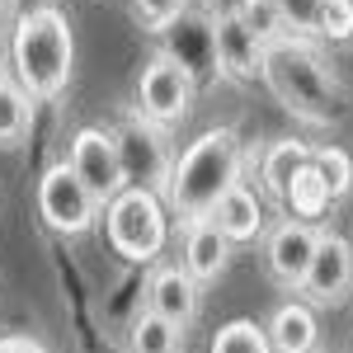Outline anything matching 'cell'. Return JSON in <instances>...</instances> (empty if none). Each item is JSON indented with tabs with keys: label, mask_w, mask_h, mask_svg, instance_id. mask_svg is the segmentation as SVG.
Wrapping results in <instances>:
<instances>
[{
	"label": "cell",
	"mask_w": 353,
	"mask_h": 353,
	"mask_svg": "<svg viewBox=\"0 0 353 353\" xmlns=\"http://www.w3.org/2000/svg\"><path fill=\"white\" fill-rule=\"evenodd\" d=\"M245 165H254V151L241 141L236 128H208V132H198L174 156L170 184L161 193L170 217H179V226L212 217L221 198L236 184H245Z\"/></svg>",
	"instance_id": "6da1fadb"
},
{
	"label": "cell",
	"mask_w": 353,
	"mask_h": 353,
	"mask_svg": "<svg viewBox=\"0 0 353 353\" xmlns=\"http://www.w3.org/2000/svg\"><path fill=\"white\" fill-rule=\"evenodd\" d=\"M76 38L57 5H33L14 19L10 33V76L28 90V99H57L71 85Z\"/></svg>",
	"instance_id": "7a4b0ae2"
},
{
	"label": "cell",
	"mask_w": 353,
	"mask_h": 353,
	"mask_svg": "<svg viewBox=\"0 0 353 353\" xmlns=\"http://www.w3.org/2000/svg\"><path fill=\"white\" fill-rule=\"evenodd\" d=\"M264 85H269V94L292 118L311 123V128L339 123L344 104H349L339 76L330 71V61L311 43H297V38L269 48V57H264Z\"/></svg>",
	"instance_id": "3957f363"
},
{
	"label": "cell",
	"mask_w": 353,
	"mask_h": 353,
	"mask_svg": "<svg viewBox=\"0 0 353 353\" xmlns=\"http://www.w3.org/2000/svg\"><path fill=\"white\" fill-rule=\"evenodd\" d=\"M104 236H109L113 254H123L128 264L161 259L165 241H170V208H165V198L151 189H123L104 208Z\"/></svg>",
	"instance_id": "277c9868"
},
{
	"label": "cell",
	"mask_w": 353,
	"mask_h": 353,
	"mask_svg": "<svg viewBox=\"0 0 353 353\" xmlns=\"http://www.w3.org/2000/svg\"><path fill=\"white\" fill-rule=\"evenodd\" d=\"M193 94H198V76H193V71L184 66V61H179V57L156 52L151 61H146V66H141V76H137L132 113L170 132V128H179V123L189 118Z\"/></svg>",
	"instance_id": "5b68a950"
},
{
	"label": "cell",
	"mask_w": 353,
	"mask_h": 353,
	"mask_svg": "<svg viewBox=\"0 0 353 353\" xmlns=\"http://www.w3.org/2000/svg\"><path fill=\"white\" fill-rule=\"evenodd\" d=\"M33 203H38V217L48 231L57 236H85L94 221L104 217V208L94 203V193L76 179V170L66 161H57L43 170L38 189H33Z\"/></svg>",
	"instance_id": "8992f818"
},
{
	"label": "cell",
	"mask_w": 353,
	"mask_h": 353,
	"mask_svg": "<svg viewBox=\"0 0 353 353\" xmlns=\"http://www.w3.org/2000/svg\"><path fill=\"white\" fill-rule=\"evenodd\" d=\"M113 132V146H118V161H123V179L128 189H151L165 193L170 184V170H174V151L165 141V128L146 123V118H123Z\"/></svg>",
	"instance_id": "52a82bcc"
},
{
	"label": "cell",
	"mask_w": 353,
	"mask_h": 353,
	"mask_svg": "<svg viewBox=\"0 0 353 353\" xmlns=\"http://www.w3.org/2000/svg\"><path fill=\"white\" fill-rule=\"evenodd\" d=\"M66 165L76 170V179H81L85 189L94 193L99 208H109L113 198L128 189L123 161H118V146H113L109 128H76L71 146H66Z\"/></svg>",
	"instance_id": "ba28073f"
},
{
	"label": "cell",
	"mask_w": 353,
	"mask_h": 353,
	"mask_svg": "<svg viewBox=\"0 0 353 353\" xmlns=\"http://www.w3.org/2000/svg\"><path fill=\"white\" fill-rule=\"evenodd\" d=\"M208 24H212V57H217L221 81H231V85L264 81V57H269V48L236 19V10H212Z\"/></svg>",
	"instance_id": "9c48e42d"
},
{
	"label": "cell",
	"mask_w": 353,
	"mask_h": 353,
	"mask_svg": "<svg viewBox=\"0 0 353 353\" xmlns=\"http://www.w3.org/2000/svg\"><path fill=\"white\" fill-rule=\"evenodd\" d=\"M321 245V226L301 217H283L264 241V269L283 292H301L306 269H311V254Z\"/></svg>",
	"instance_id": "30bf717a"
},
{
	"label": "cell",
	"mask_w": 353,
	"mask_h": 353,
	"mask_svg": "<svg viewBox=\"0 0 353 353\" xmlns=\"http://www.w3.org/2000/svg\"><path fill=\"white\" fill-rule=\"evenodd\" d=\"M349 292H353V241L339 231H321V245H316L306 283H301V297L311 306H339Z\"/></svg>",
	"instance_id": "8fae6325"
},
{
	"label": "cell",
	"mask_w": 353,
	"mask_h": 353,
	"mask_svg": "<svg viewBox=\"0 0 353 353\" xmlns=\"http://www.w3.org/2000/svg\"><path fill=\"white\" fill-rule=\"evenodd\" d=\"M146 311L165 316L170 325L189 330L198 321V311H203V283L184 264H161L146 278Z\"/></svg>",
	"instance_id": "7c38bea8"
},
{
	"label": "cell",
	"mask_w": 353,
	"mask_h": 353,
	"mask_svg": "<svg viewBox=\"0 0 353 353\" xmlns=\"http://www.w3.org/2000/svg\"><path fill=\"white\" fill-rule=\"evenodd\" d=\"M311 156H316V146H306V141H297V137H273L264 151H254L259 189L283 208V203H288V193H292V184H297V174L311 165Z\"/></svg>",
	"instance_id": "4fadbf2b"
},
{
	"label": "cell",
	"mask_w": 353,
	"mask_h": 353,
	"mask_svg": "<svg viewBox=\"0 0 353 353\" xmlns=\"http://www.w3.org/2000/svg\"><path fill=\"white\" fill-rule=\"evenodd\" d=\"M269 344L273 353H316L321 349V321H316V306L306 297H292V301H278L269 311Z\"/></svg>",
	"instance_id": "5bb4252c"
},
{
	"label": "cell",
	"mask_w": 353,
	"mask_h": 353,
	"mask_svg": "<svg viewBox=\"0 0 353 353\" xmlns=\"http://www.w3.org/2000/svg\"><path fill=\"white\" fill-rule=\"evenodd\" d=\"M231 264V241L217 231V221L203 217V221H189L184 226V269L208 288V283H217L221 273Z\"/></svg>",
	"instance_id": "9a60e30c"
},
{
	"label": "cell",
	"mask_w": 353,
	"mask_h": 353,
	"mask_svg": "<svg viewBox=\"0 0 353 353\" xmlns=\"http://www.w3.org/2000/svg\"><path fill=\"white\" fill-rule=\"evenodd\" d=\"M212 221H217V231H221L231 245L259 241V236H264V198L250 189V184H236V189H231V193L217 203Z\"/></svg>",
	"instance_id": "2e32d148"
},
{
	"label": "cell",
	"mask_w": 353,
	"mask_h": 353,
	"mask_svg": "<svg viewBox=\"0 0 353 353\" xmlns=\"http://www.w3.org/2000/svg\"><path fill=\"white\" fill-rule=\"evenodd\" d=\"M28 128H33V99L14 76H5L0 81V151L24 146Z\"/></svg>",
	"instance_id": "e0dca14e"
},
{
	"label": "cell",
	"mask_w": 353,
	"mask_h": 353,
	"mask_svg": "<svg viewBox=\"0 0 353 353\" xmlns=\"http://www.w3.org/2000/svg\"><path fill=\"white\" fill-rule=\"evenodd\" d=\"M184 349V330L170 325L156 311H137L132 325H128V353H179Z\"/></svg>",
	"instance_id": "ac0fdd59"
},
{
	"label": "cell",
	"mask_w": 353,
	"mask_h": 353,
	"mask_svg": "<svg viewBox=\"0 0 353 353\" xmlns=\"http://www.w3.org/2000/svg\"><path fill=\"white\" fill-rule=\"evenodd\" d=\"M231 10H236V19H241L264 48L292 43V33H288V24H283V14H278V0H236Z\"/></svg>",
	"instance_id": "d6986e66"
},
{
	"label": "cell",
	"mask_w": 353,
	"mask_h": 353,
	"mask_svg": "<svg viewBox=\"0 0 353 353\" xmlns=\"http://www.w3.org/2000/svg\"><path fill=\"white\" fill-rule=\"evenodd\" d=\"M330 189H325V179L316 174V165H306L297 174V184H292V193H288V217H301V221H311V217H325L330 212Z\"/></svg>",
	"instance_id": "ffe728a7"
},
{
	"label": "cell",
	"mask_w": 353,
	"mask_h": 353,
	"mask_svg": "<svg viewBox=\"0 0 353 353\" xmlns=\"http://www.w3.org/2000/svg\"><path fill=\"white\" fill-rule=\"evenodd\" d=\"M208 353H273V344H269V330L259 325V321H245L241 316V321L217 325Z\"/></svg>",
	"instance_id": "44dd1931"
},
{
	"label": "cell",
	"mask_w": 353,
	"mask_h": 353,
	"mask_svg": "<svg viewBox=\"0 0 353 353\" xmlns=\"http://www.w3.org/2000/svg\"><path fill=\"white\" fill-rule=\"evenodd\" d=\"M311 165H316V174L325 179V189H330L334 203L349 198V189H353V156L344 151V146H316Z\"/></svg>",
	"instance_id": "7402d4cb"
},
{
	"label": "cell",
	"mask_w": 353,
	"mask_h": 353,
	"mask_svg": "<svg viewBox=\"0 0 353 353\" xmlns=\"http://www.w3.org/2000/svg\"><path fill=\"white\" fill-rule=\"evenodd\" d=\"M278 14H283V24L297 43L321 38V0H278Z\"/></svg>",
	"instance_id": "603a6c76"
},
{
	"label": "cell",
	"mask_w": 353,
	"mask_h": 353,
	"mask_svg": "<svg viewBox=\"0 0 353 353\" xmlns=\"http://www.w3.org/2000/svg\"><path fill=\"white\" fill-rule=\"evenodd\" d=\"M353 38V0H321V43Z\"/></svg>",
	"instance_id": "cb8c5ba5"
},
{
	"label": "cell",
	"mask_w": 353,
	"mask_h": 353,
	"mask_svg": "<svg viewBox=\"0 0 353 353\" xmlns=\"http://www.w3.org/2000/svg\"><path fill=\"white\" fill-rule=\"evenodd\" d=\"M132 5H137V19L151 28V33L179 24V19L189 14V0H132Z\"/></svg>",
	"instance_id": "d4e9b609"
},
{
	"label": "cell",
	"mask_w": 353,
	"mask_h": 353,
	"mask_svg": "<svg viewBox=\"0 0 353 353\" xmlns=\"http://www.w3.org/2000/svg\"><path fill=\"white\" fill-rule=\"evenodd\" d=\"M0 353H48V349L33 339H0Z\"/></svg>",
	"instance_id": "484cf974"
},
{
	"label": "cell",
	"mask_w": 353,
	"mask_h": 353,
	"mask_svg": "<svg viewBox=\"0 0 353 353\" xmlns=\"http://www.w3.org/2000/svg\"><path fill=\"white\" fill-rule=\"evenodd\" d=\"M5 76H10V61H5V52H0V81H5Z\"/></svg>",
	"instance_id": "4316f807"
}]
</instances>
